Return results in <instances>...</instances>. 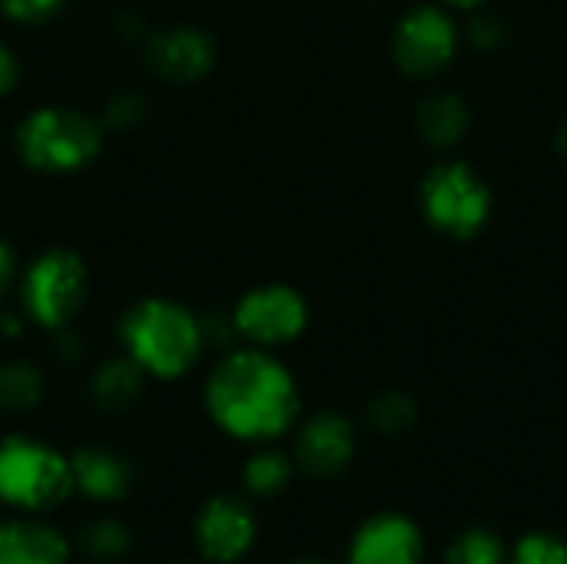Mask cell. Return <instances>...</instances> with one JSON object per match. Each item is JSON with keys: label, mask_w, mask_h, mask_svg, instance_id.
Returning a JSON list of instances; mask_svg holds the SVG:
<instances>
[{"label": "cell", "mask_w": 567, "mask_h": 564, "mask_svg": "<svg viewBox=\"0 0 567 564\" xmlns=\"http://www.w3.org/2000/svg\"><path fill=\"white\" fill-rule=\"evenodd\" d=\"M0 564H70L66 539L30 519L0 522Z\"/></svg>", "instance_id": "cell-14"}, {"label": "cell", "mask_w": 567, "mask_h": 564, "mask_svg": "<svg viewBox=\"0 0 567 564\" xmlns=\"http://www.w3.org/2000/svg\"><path fill=\"white\" fill-rule=\"evenodd\" d=\"M80 545H83V552H86L93 562L106 564L123 558V555L130 552L133 535H130V529H126L123 522H116V519H96V522H90V525L83 529Z\"/></svg>", "instance_id": "cell-20"}, {"label": "cell", "mask_w": 567, "mask_h": 564, "mask_svg": "<svg viewBox=\"0 0 567 564\" xmlns=\"http://www.w3.org/2000/svg\"><path fill=\"white\" fill-rule=\"evenodd\" d=\"M243 482L246 489L256 495V499H276L289 489L292 482V459L286 452H276V449H262L256 452L249 462H246V472H243Z\"/></svg>", "instance_id": "cell-17"}, {"label": "cell", "mask_w": 567, "mask_h": 564, "mask_svg": "<svg viewBox=\"0 0 567 564\" xmlns=\"http://www.w3.org/2000/svg\"><path fill=\"white\" fill-rule=\"evenodd\" d=\"M292 564H329V562H322V558H299V562H292Z\"/></svg>", "instance_id": "cell-30"}, {"label": "cell", "mask_w": 567, "mask_h": 564, "mask_svg": "<svg viewBox=\"0 0 567 564\" xmlns=\"http://www.w3.org/2000/svg\"><path fill=\"white\" fill-rule=\"evenodd\" d=\"M369 425L379 435H402L415 425V402L405 392H382L369 406Z\"/></svg>", "instance_id": "cell-21"}, {"label": "cell", "mask_w": 567, "mask_h": 564, "mask_svg": "<svg viewBox=\"0 0 567 564\" xmlns=\"http://www.w3.org/2000/svg\"><path fill=\"white\" fill-rule=\"evenodd\" d=\"M17 83V57L7 43H0V93H7Z\"/></svg>", "instance_id": "cell-26"}, {"label": "cell", "mask_w": 567, "mask_h": 564, "mask_svg": "<svg viewBox=\"0 0 567 564\" xmlns=\"http://www.w3.org/2000/svg\"><path fill=\"white\" fill-rule=\"evenodd\" d=\"M355 455V429L339 412L312 416L296 439V462L312 479H332L349 469Z\"/></svg>", "instance_id": "cell-11"}, {"label": "cell", "mask_w": 567, "mask_h": 564, "mask_svg": "<svg viewBox=\"0 0 567 564\" xmlns=\"http://www.w3.org/2000/svg\"><path fill=\"white\" fill-rule=\"evenodd\" d=\"M123 346L126 356L156 379L183 376L206 349L199 316L169 299H146L133 306L123 319Z\"/></svg>", "instance_id": "cell-2"}, {"label": "cell", "mask_w": 567, "mask_h": 564, "mask_svg": "<svg viewBox=\"0 0 567 564\" xmlns=\"http://www.w3.org/2000/svg\"><path fill=\"white\" fill-rule=\"evenodd\" d=\"M425 535L402 512H379L359 525L346 564H422Z\"/></svg>", "instance_id": "cell-10"}, {"label": "cell", "mask_w": 567, "mask_h": 564, "mask_svg": "<svg viewBox=\"0 0 567 564\" xmlns=\"http://www.w3.org/2000/svg\"><path fill=\"white\" fill-rule=\"evenodd\" d=\"M73 489L90 502H120L133 485V469L110 449H80L70 459Z\"/></svg>", "instance_id": "cell-13"}, {"label": "cell", "mask_w": 567, "mask_h": 564, "mask_svg": "<svg viewBox=\"0 0 567 564\" xmlns=\"http://www.w3.org/2000/svg\"><path fill=\"white\" fill-rule=\"evenodd\" d=\"M146 116V103L136 93H116L106 106V123L113 130H133Z\"/></svg>", "instance_id": "cell-23"}, {"label": "cell", "mask_w": 567, "mask_h": 564, "mask_svg": "<svg viewBox=\"0 0 567 564\" xmlns=\"http://www.w3.org/2000/svg\"><path fill=\"white\" fill-rule=\"evenodd\" d=\"M445 3H452V7H462V10H472V7H478L482 0H445Z\"/></svg>", "instance_id": "cell-29"}, {"label": "cell", "mask_w": 567, "mask_h": 564, "mask_svg": "<svg viewBox=\"0 0 567 564\" xmlns=\"http://www.w3.org/2000/svg\"><path fill=\"white\" fill-rule=\"evenodd\" d=\"M468 37H472V43H475L478 50H495V47H502V40H505V23H502L498 17H492V13H485V17H478V20L472 23Z\"/></svg>", "instance_id": "cell-25"}, {"label": "cell", "mask_w": 567, "mask_h": 564, "mask_svg": "<svg viewBox=\"0 0 567 564\" xmlns=\"http://www.w3.org/2000/svg\"><path fill=\"white\" fill-rule=\"evenodd\" d=\"M558 153L567 160V120L561 123V130H558Z\"/></svg>", "instance_id": "cell-28"}, {"label": "cell", "mask_w": 567, "mask_h": 564, "mask_svg": "<svg viewBox=\"0 0 567 564\" xmlns=\"http://www.w3.org/2000/svg\"><path fill=\"white\" fill-rule=\"evenodd\" d=\"M419 130L432 146H455L468 130V106L455 93H432L419 106Z\"/></svg>", "instance_id": "cell-16"}, {"label": "cell", "mask_w": 567, "mask_h": 564, "mask_svg": "<svg viewBox=\"0 0 567 564\" xmlns=\"http://www.w3.org/2000/svg\"><path fill=\"white\" fill-rule=\"evenodd\" d=\"M10 279H13V256H10V249L0 243V302H3V296H7V289H10Z\"/></svg>", "instance_id": "cell-27"}, {"label": "cell", "mask_w": 567, "mask_h": 564, "mask_svg": "<svg viewBox=\"0 0 567 564\" xmlns=\"http://www.w3.org/2000/svg\"><path fill=\"white\" fill-rule=\"evenodd\" d=\"M505 564H567V542L551 532H528L508 548Z\"/></svg>", "instance_id": "cell-22"}, {"label": "cell", "mask_w": 567, "mask_h": 564, "mask_svg": "<svg viewBox=\"0 0 567 564\" xmlns=\"http://www.w3.org/2000/svg\"><path fill=\"white\" fill-rule=\"evenodd\" d=\"M63 0H0V10L13 20H27V23H37V20H47L60 10Z\"/></svg>", "instance_id": "cell-24"}, {"label": "cell", "mask_w": 567, "mask_h": 564, "mask_svg": "<svg viewBox=\"0 0 567 564\" xmlns=\"http://www.w3.org/2000/svg\"><path fill=\"white\" fill-rule=\"evenodd\" d=\"M236 332L259 349L286 346L302 336L309 309L289 286H259L236 306Z\"/></svg>", "instance_id": "cell-8"}, {"label": "cell", "mask_w": 567, "mask_h": 564, "mask_svg": "<svg viewBox=\"0 0 567 564\" xmlns=\"http://www.w3.org/2000/svg\"><path fill=\"white\" fill-rule=\"evenodd\" d=\"M196 545L203 558L216 564H233L249 555L256 545V515L236 495H219L203 505L196 519Z\"/></svg>", "instance_id": "cell-9"}, {"label": "cell", "mask_w": 567, "mask_h": 564, "mask_svg": "<svg viewBox=\"0 0 567 564\" xmlns=\"http://www.w3.org/2000/svg\"><path fill=\"white\" fill-rule=\"evenodd\" d=\"M20 153L30 166L47 170V173H70L86 166L103 143V126L66 106H47L37 110L23 126H20Z\"/></svg>", "instance_id": "cell-4"}, {"label": "cell", "mask_w": 567, "mask_h": 564, "mask_svg": "<svg viewBox=\"0 0 567 564\" xmlns=\"http://www.w3.org/2000/svg\"><path fill=\"white\" fill-rule=\"evenodd\" d=\"M43 399V376L30 362H7L0 366V409L27 412Z\"/></svg>", "instance_id": "cell-19"}, {"label": "cell", "mask_w": 567, "mask_h": 564, "mask_svg": "<svg viewBox=\"0 0 567 564\" xmlns=\"http://www.w3.org/2000/svg\"><path fill=\"white\" fill-rule=\"evenodd\" d=\"M206 409L226 435L269 442L292 429L299 416V392L289 369L266 349H239L209 376Z\"/></svg>", "instance_id": "cell-1"}, {"label": "cell", "mask_w": 567, "mask_h": 564, "mask_svg": "<svg viewBox=\"0 0 567 564\" xmlns=\"http://www.w3.org/2000/svg\"><path fill=\"white\" fill-rule=\"evenodd\" d=\"M392 50L409 76H435L452 63L458 50V30L445 10L425 3L402 17V23L395 27Z\"/></svg>", "instance_id": "cell-7"}, {"label": "cell", "mask_w": 567, "mask_h": 564, "mask_svg": "<svg viewBox=\"0 0 567 564\" xmlns=\"http://www.w3.org/2000/svg\"><path fill=\"white\" fill-rule=\"evenodd\" d=\"M505 558L508 548L502 535L485 525L462 529L445 548V564H505Z\"/></svg>", "instance_id": "cell-18"}, {"label": "cell", "mask_w": 567, "mask_h": 564, "mask_svg": "<svg viewBox=\"0 0 567 564\" xmlns=\"http://www.w3.org/2000/svg\"><path fill=\"white\" fill-rule=\"evenodd\" d=\"M86 296V269L73 253H43L23 279V302L43 329H66Z\"/></svg>", "instance_id": "cell-6"}, {"label": "cell", "mask_w": 567, "mask_h": 564, "mask_svg": "<svg viewBox=\"0 0 567 564\" xmlns=\"http://www.w3.org/2000/svg\"><path fill=\"white\" fill-rule=\"evenodd\" d=\"M422 209L429 223L449 236H475L492 209L485 180L465 163H442L422 183Z\"/></svg>", "instance_id": "cell-5"}, {"label": "cell", "mask_w": 567, "mask_h": 564, "mask_svg": "<svg viewBox=\"0 0 567 564\" xmlns=\"http://www.w3.org/2000/svg\"><path fill=\"white\" fill-rule=\"evenodd\" d=\"M143 389H146V372L130 356L103 362L93 372V379H90V396L106 412H126V409H133L140 402Z\"/></svg>", "instance_id": "cell-15"}, {"label": "cell", "mask_w": 567, "mask_h": 564, "mask_svg": "<svg viewBox=\"0 0 567 564\" xmlns=\"http://www.w3.org/2000/svg\"><path fill=\"white\" fill-rule=\"evenodd\" d=\"M73 492L70 459L56 449L10 435L0 442V502L20 512H47Z\"/></svg>", "instance_id": "cell-3"}, {"label": "cell", "mask_w": 567, "mask_h": 564, "mask_svg": "<svg viewBox=\"0 0 567 564\" xmlns=\"http://www.w3.org/2000/svg\"><path fill=\"white\" fill-rule=\"evenodd\" d=\"M146 60L169 83H193L213 70L216 43L199 27H166L150 37Z\"/></svg>", "instance_id": "cell-12"}]
</instances>
